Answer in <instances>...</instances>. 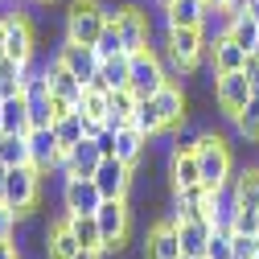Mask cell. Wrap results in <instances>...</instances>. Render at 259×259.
Masks as SVG:
<instances>
[{
	"label": "cell",
	"mask_w": 259,
	"mask_h": 259,
	"mask_svg": "<svg viewBox=\"0 0 259 259\" xmlns=\"http://www.w3.org/2000/svg\"><path fill=\"white\" fill-rule=\"evenodd\" d=\"M160 5H173V0H160Z\"/></svg>",
	"instance_id": "48"
},
{
	"label": "cell",
	"mask_w": 259,
	"mask_h": 259,
	"mask_svg": "<svg viewBox=\"0 0 259 259\" xmlns=\"http://www.w3.org/2000/svg\"><path fill=\"white\" fill-rule=\"evenodd\" d=\"M156 107H160V115H165V123L169 127H177V123H185V107H189V99H185V91L177 87V82H165L156 95Z\"/></svg>",
	"instance_id": "20"
},
{
	"label": "cell",
	"mask_w": 259,
	"mask_h": 259,
	"mask_svg": "<svg viewBox=\"0 0 259 259\" xmlns=\"http://www.w3.org/2000/svg\"><path fill=\"white\" fill-rule=\"evenodd\" d=\"M247 50L231 37V33H218L214 41H210V70L214 74H226V70H243L247 66Z\"/></svg>",
	"instance_id": "17"
},
{
	"label": "cell",
	"mask_w": 259,
	"mask_h": 259,
	"mask_svg": "<svg viewBox=\"0 0 259 259\" xmlns=\"http://www.w3.org/2000/svg\"><path fill=\"white\" fill-rule=\"evenodd\" d=\"M33 50H37V37H33L29 17L25 13H9L5 17V58L29 66V62H33Z\"/></svg>",
	"instance_id": "8"
},
{
	"label": "cell",
	"mask_w": 259,
	"mask_h": 259,
	"mask_svg": "<svg viewBox=\"0 0 259 259\" xmlns=\"http://www.w3.org/2000/svg\"><path fill=\"white\" fill-rule=\"evenodd\" d=\"M62 206H66V214H95L103 206V193L95 185V177H66V185H62Z\"/></svg>",
	"instance_id": "12"
},
{
	"label": "cell",
	"mask_w": 259,
	"mask_h": 259,
	"mask_svg": "<svg viewBox=\"0 0 259 259\" xmlns=\"http://www.w3.org/2000/svg\"><path fill=\"white\" fill-rule=\"evenodd\" d=\"M25 74H29V66H21V62H13V58H0V95H21L25 91Z\"/></svg>",
	"instance_id": "30"
},
{
	"label": "cell",
	"mask_w": 259,
	"mask_h": 259,
	"mask_svg": "<svg viewBox=\"0 0 259 259\" xmlns=\"http://www.w3.org/2000/svg\"><path fill=\"white\" fill-rule=\"evenodd\" d=\"M115 29H119V37H123V50L127 54H140L148 50V37H152V29H148V17L132 5H123L115 9Z\"/></svg>",
	"instance_id": "13"
},
{
	"label": "cell",
	"mask_w": 259,
	"mask_h": 259,
	"mask_svg": "<svg viewBox=\"0 0 259 259\" xmlns=\"http://www.w3.org/2000/svg\"><path fill=\"white\" fill-rule=\"evenodd\" d=\"M235 132H239L243 140H259V95H251L247 107L235 115Z\"/></svg>",
	"instance_id": "33"
},
{
	"label": "cell",
	"mask_w": 259,
	"mask_h": 259,
	"mask_svg": "<svg viewBox=\"0 0 259 259\" xmlns=\"http://www.w3.org/2000/svg\"><path fill=\"white\" fill-rule=\"evenodd\" d=\"M144 144H148V136L140 132V127H132V123L115 132V156L123 160V165H132V169L140 165V156H144Z\"/></svg>",
	"instance_id": "22"
},
{
	"label": "cell",
	"mask_w": 259,
	"mask_h": 259,
	"mask_svg": "<svg viewBox=\"0 0 259 259\" xmlns=\"http://www.w3.org/2000/svg\"><path fill=\"white\" fill-rule=\"evenodd\" d=\"M58 62L62 66H70L82 82H95L99 78V66H103V58L95 54V46H78V41H66L58 50Z\"/></svg>",
	"instance_id": "16"
},
{
	"label": "cell",
	"mask_w": 259,
	"mask_h": 259,
	"mask_svg": "<svg viewBox=\"0 0 259 259\" xmlns=\"http://www.w3.org/2000/svg\"><path fill=\"white\" fill-rule=\"evenodd\" d=\"M165 82H173L169 78V70H165V62H160L152 50H140V54H132V78H127V87H132L140 99L144 95H156Z\"/></svg>",
	"instance_id": "6"
},
{
	"label": "cell",
	"mask_w": 259,
	"mask_h": 259,
	"mask_svg": "<svg viewBox=\"0 0 259 259\" xmlns=\"http://www.w3.org/2000/svg\"><path fill=\"white\" fill-rule=\"evenodd\" d=\"M226 5H231V0H210V9H226Z\"/></svg>",
	"instance_id": "45"
},
{
	"label": "cell",
	"mask_w": 259,
	"mask_h": 259,
	"mask_svg": "<svg viewBox=\"0 0 259 259\" xmlns=\"http://www.w3.org/2000/svg\"><path fill=\"white\" fill-rule=\"evenodd\" d=\"M206 17H210V0H173V5H165L169 29H202Z\"/></svg>",
	"instance_id": "18"
},
{
	"label": "cell",
	"mask_w": 259,
	"mask_h": 259,
	"mask_svg": "<svg viewBox=\"0 0 259 259\" xmlns=\"http://www.w3.org/2000/svg\"><path fill=\"white\" fill-rule=\"evenodd\" d=\"M127 78H132V54H115V58H103L99 66V82L107 91H123Z\"/></svg>",
	"instance_id": "25"
},
{
	"label": "cell",
	"mask_w": 259,
	"mask_h": 259,
	"mask_svg": "<svg viewBox=\"0 0 259 259\" xmlns=\"http://www.w3.org/2000/svg\"><path fill=\"white\" fill-rule=\"evenodd\" d=\"M46 5H50V0H46Z\"/></svg>",
	"instance_id": "50"
},
{
	"label": "cell",
	"mask_w": 259,
	"mask_h": 259,
	"mask_svg": "<svg viewBox=\"0 0 259 259\" xmlns=\"http://www.w3.org/2000/svg\"><path fill=\"white\" fill-rule=\"evenodd\" d=\"M111 21H115V9L99 5V0H70V9H66V41L95 46Z\"/></svg>",
	"instance_id": "1"
},
{
	"label": "cell",
	"mask_w": 259,
	"mask_h": 259,
	"mask_svg": "<svg viewBox=\"0 0 259 259\" xmlns=\"http://www.w3.org/2000/svg\"><path fill=\"white\" fill-rule=\"evenodd\" d=\"M206 259H235V243H231V231H218V226H214Z\"/></svg>",
	"instance_id": "37"
},
{
	"label": "cell",
	"mask_w": 259,
	"mask_h": 259,
	"mask_svg": "<svg viewBox=\"0 0 259 259\" xmlns=\"http://www.w3.org/2000/svg\"><path fill=\"white\" fill-rule=\"evenodd\" d=\"M99 160H103V152H99V144H95L91 136H82L74 148H66V156H62V173L66 177H95V169H99Z\"/></svg>",
	"instance_id": "15"
},
{
	"label": "cell",
	"mask_w": 259,
	"mask_h": 259,
	"mask_svg": "<svg viewBox=\"0 0 259 259\" xmlns=\"http://www.w3.org/2000/svg\"><path fill=\"white\" fill-rule=\"evenodd\" d=\"M169 177H173V189H185V185H202V165H198V152H173Z\"/></svg>",
	"instance_id": "24"
},
{
	"label": "cell",
	"mask_w": 259,
	"mask_h": 259,
	"mask_svg": "<svg viewBox=\"0 0 259 259\" xmlns=\"http://www.w3.org/2000/svg\"><path fill=\"white\" fill-rule=\"evenodd\" d=\"M144 259H181V239H177V218L156 222L144 235Z\"/></svg>",
	"instance_id": "14"
},
{
	"label": "cell",
	"mask_w": 259,
	"mask_h": 259,
	"mask_svg": "<svg viewBox=\"0 0 259 259\" xmlns=\"http://www.w3.org/2000/svg\"><path fill=\"white\" fill-rule=\"evenodd\" d=\"M235 189H239V206H259V169H243L235 177Z\"/></svg>",
	"instance_id": "34"
},
{
	"label": "cell",
	"mask_w": 259,
	"mask_h": 259,
	"mask_svg": "<svg viewBox=\"0 0 259 259\" xmlns=\"http://www.w3.org/2000/svg\"><path fill=\"white\" fill-rule=\"evenodd\" d=\"M198 144H202V132L193 127L189 119L185 123H177V136H173V152H198Z\"/></svg>",
	"instance_id": "36"
},
{
	"label": "cell",
	"mask_w": 259,
	"mask_h": 259,
	"mask_svg": "<svg viewBox=\"0 0 259 259\" xmlns=\"http://www.w3.org/2000/svg\"><path fill=\"white\" fill-rule=\"evenodd\" d=\"M13 235H17V210L0 202V239H13Z\"/></svg>",
	"instance_id": "39"
},
{
	"label": "cell",
	"mask_w": 259,
	"mask_h": 259,
	"mask_svg": "<svg viewBox=\"0 0 259 259\" xmlns=\"http://www.w3.org/2000/svg\"><path fill=\"white\" fill-rule=\"evenodd\" d=\"M74 259H103V251H91V247H82V251H78Z\"/></svg>",
	"instance_id": "43"
},
{
	"label": "cell",
	"mask_w": 259,
	"mask_h": 259,
	"mask_svg": "<svg viewBox=\"0 0 259 259\" xmlns=\"http://www.w3.org/2000/svg\"><path fill=\"white\" fill-rule=\"evenodd\" d=\"M70 218V231H74V239L82 243V247H91V251H107L103 247V235H99V222H95V214H66Z\"/></svg>",
	"instance_id": "29"
},
{
	"label": "cell",
	"mask_w": 259,
	"mask_h": 259,
	"mask_svg": "<svg viewBox=\"0 0 259 259\" xmlns=\"http://www.w3.org/2000/svg\"><path fill=\"white\" fill-rule=\"evenodd\" d=\"M95 54H99V58H115V54H127L123 50V37H119V29H115V21L103 29V33H99V41H95Z\"/></svg>",
	"instance_id": "35"
},
{
	"label": "cell",
	"mask_w": 259,
	"mask_h": 259,
	"mask_svg": "<svg viewBox=\"0 0 259 259\" xmlns=\"http://www.w3.org/2000/svg\"><path fill=\"white\" fill-rule=\"evenodd\" d=\"M226 33H231V37L251 54V50H255V41H259V21H255L251 13H243V17H235L231 25H226Z\"/></svg>",
	"instance_id": "32"
},
{
	"label": "cell",
	"mask_w": 259,
	"mask_h": 259,
	"mask_svg": "<svg viewBox=\"0 0 259 259\" xmlns=\"http://www.w3.org/2000/svg\"><path fill=\"white\" fill-rule=\"evenodd\" d=\"M243 70H247V78H251V91L259 95V58H255V54L247 58V66H243Z\"/></svg>",
	"instance_id": "41"
},
{
	"label": "cell",
	"mask_w": 259,
	"mask_h": 259,
	"mask_svg": "<svg viewBox=\"0 0 259 259\" xmlns=\"http://www.w3.org/2000/svg\"><path fill=\"white\" fill-rule=\"evenodd\" d=\"M54 132H58V140H62V148H74L82 136H87V115L74 107V111H62L58 119H54Z\"/></svg>",
	"instance_id": "28"
},
{
	"label": "cell",
	"mask_w": 259,
	"mask_h": 259,
	"mask_svg": "<svg viewBox=\"0 0 259 259\" xmlns=\"http://www.w3.org/2000/svg\"><path fill=\"white\" fill-rule=\"evenodd\" d=\"M247 13H251V17L259 21V0H251V9H247Z\"/></svg>",
	"instance_id": "44"
},
{
	"label": "cell",
	"mask_w": 259,
	"mask_h": 259,
	"mask_svg": "<svg viewBox=\"0 0 259 259\" xmlns=\"http://www.w3.org/2000/svg\"><path fill=\"white\" fill-rule=\"evenodd\" d=\"M62 156H66V148H62L54 123L50 127H29V165H37L41 173H50V169L62 165Z\"/></svg>",
	"instance_id": "9"
},
{
	"label": "cell",
	"mask_w": 259,
	"mask_h": 259,
	"mask_svg": "<svg viewBox=\"0 0 259 259\" xmlns=\"http://www.w3.org/2000/svg\"><path fill=\"white\" fill-rule=\"evenodd\" d=\"M165 50H169V58L177 62V66L189 74L193 66H198V58L210 54V37H206V29H169Z\"/></svg>",
	"instance_id": "5"
},
{
	"label": "cell",
	"mask_w": 259,
	"mask_h": 259,
	"mask_svg": "<svg viewBox=\"0 0 259 259\" xmlns=\"http://www.w3.org/2000/svg\"><path fill=\"white\" fill-rule=\"evenodd\" d=\"M181 259H193V255H181Z\"/></svg>",
	"instance_id": "49"
},
{
	"label": "cell",
	"mask_w": 259,
	"mask_h": 259,
	"mask_svg": "<svg viewBox=\"0 0 259 259\" xmlns=\"http://www.w3.org/2000/svg\"><path fill=\"white\" fill-rule=\"evenodd\" d=\"M235 214H239V189L235 181H226L222 189L210 193V218L218 231H235Z\"/></svg>",
	"instance_id": "19"
},
{
	"label": "cell",
	"mask_w": 259,
	"mask_h": 259,
	"mask_svg": "<svg viewBox=\"0 0 259 259\" xmlns=\"http://www.w3.org/2000/svg\"><path fill=\"white\" fill-rule=\"evenodd\" d=\"M5 181H9V165L0 160V202H5Z\"/></svg>",
	"instance_id": "42"
},
{
	"label": "cell",
	"mask_w": 259,
	"mask_h": 259,
	"mask_svg": "<svg viewBox=\"0 0 259 259\" xmlns=\"http://www.w3.org/2000/svg\"><path fill=\"white\" fill-rule=\"evenodd\" d=\"M29 127H33V119H29V99L25 95H9L5 99V115H0V132L17 136V132H29Z\"/></svg>",
	"instance_id": "23"
},
{
	"label": "cell",
	"mask_w": 259,
	"mask_h": 259,
	"mask_svg": "<svg viewBox=\"0 0 259 259\" xmlns=\"http://www.w3.org/2000/svg\"><path fill=\"white\" fill-rule=\"evenodd\" d=\"M0 160L5 165H29V132H17V136H0Z\"/></svg>",
	"instance_id": "31"
},
{
	"label": "cell",
	"mask_w": 259,
	"mask_h": 259,
	"mask_svg": "<svg viewBox=\"0 0 259 259\" xmlns=\"http://www.w3.org/2000/svg\"><path fill=\"white\" fill-rule=\"evenodd\" d=\"M136 169L132 165H123L119 156H103L99 160V169H95V185H99L103 198H127V189H132V177Z\"/></svg>",
	"instance_id": "11"
},
{
	"label": "cell",
	"mask_w": 259,
	"mask_h": 259,
	"mask_svg": "<svg viewBox=\"0 0 259 259\" xmlns=\"http://www.w3.org/2000/svg\"><path fill=\"white\" fill-rule=\"evenodd\" d=\"M0 259H25L21 247H17V235L13 239H0Z\"/></svg>",
	"instance_id": "40"
},
{
	"label": "cell",
	"mask_w": 259,
	"mask_h": 259,
	"mask_svg": "<svg viewBox=\"0 0 259 259\" xmlns=\"http://www.w3.org/2000/svg\"><path fill=\"white\" fill-rule=\"evenodd\" d=\"M251 54H255V58H259V41H255V50H251Z\"/></svg>",
	"instance_id": "47"
},
{
	"label": "cell",
	"mask_w": 259,
	"mask_h": 259,
	"mask_svg": "<svg viewBox=\"0 0 259 259\" xmlns=\"http://www.w3.org/2000/svg\"><path fill=\"white\" fill-rule=\"evenodd\" d=\"M210 235H214V218H210V214L177 218V239H181V255L206 259V251H210Z\"/></svg>",
	"instance_id": "10"
},
{
	"label": "cell",
	"mask_w": 259,
	"mask_h": 259,
	"mask_svg": "<svg viewBox=\"0 0 259 259\" xmlns=\"http://www.w3.org/2000/svg\"><path fill=\"white\" fill-rule=\"evenodd\" d=\"M41 193V169L37 165H9V181H5V206L17 210V218L33 214Z\"/></svg>",
	"instance_id": "3"
},
{
	"label": "cell",
	"mask_w": 259,
	"mask_h": 259,
	"mask_svg": "<svg viewBox=\"0 0 259 259\" xmlns=\"http://www.w3.org/2000/svg\"><path fill=\"white\" fill-rule=\"evenodd\" d=\"M78 251H82V243H78L74 231H70V218L58 222V226H50V235H46V255H50V259H74Z\"/></svg>",
	"instance_id": "21"
},
{
	"label": "cell",
	"mask_w": 259,
	"mask_h": 259,
	"mask_svg": "<svg viewBox=\"0 0 259 259\" xmlns=\"http://www.w3.org/2000/svg\"><path fill=\"white\" fill-rule=\"evenodd\" d=\"M231 243H235V259H259V235L231 231Z\"/></svg>",
	"instance_id": "38"
},
{
	"label": "cell",
	"mask_w": 259,
	"mask_h": 259,
	"mask_svg": "<svg viewBox=\"0 0 259 259\" xmlns=\"http://www.w3.org/2000/svg\"><path fill=\"white\" fill-rule=\"evenodd\" d=\"M132 127H140L144 136H156V132H165V115H160V107H156V99L152 95H144V99H136V111H132Z\"/></svg>",
	"instance_id": "26"
},
{
	"label": "cell",
	"mask_w": 259,
	"mask_h": 259,
	"mask_svg": "<svg viewBox=\"0 0 259 259\" xmlns=\"http://www.w3.org/2000/svg\"><path fill=\"white\" fill-rule=\"evenodd\" d=\"M0 115H5V95H0Z\"/></svg>",
	"instance_id": "46"
},
{
	"label": "cell",
	"mask_w": 259,
	"mask_h": 259,
	"mask_svg": "<svg viewBox=\"0 0 259 259\" xmlns=\"http://www.w3.org/2000/svg\"><path fill=\"white\" fill-rule=\"evenodd\" d=\"M78 111L82 115H91V119H103L107 111H111V91L95 78V82H87V91H82V99H78Z\"/></svg>",
	"instance_id": "27"
},
{
	"label": "cell",
	"mask_w": 259,
	"mask_h": 259,
	"mask_svg": "<svg viewBox=\"0 0 259 259\" xmlns=\"http://www.w3.org/2000/svg\"><path fill=\"white\" fill-rule=\"evenodd\" d=\"M95 222H99V235L107 251H119L127 239V226H132V210H127V198H103V206L95 210Z\"/></svg>",
	"instance_id": "4"
},
{
	"label": "cell",
	"mask_w": 259,
	"mask_h": 259,
	"mask_svg": "<svg viewBox=\"0 0 259 259\" xmlns=\"http://www.w3.org/2000/svg\"><path fill=\"white\" fill-rule=\"evenodd\" d=\"M251 95H255V91H251L247 70H226V74H214V99H218V107L231 115V119L247 107Z\"/></svg>",
	"instance_id": "7"
},
{
	"label": "cell",
	"mask_w": 259,
	"mask_h": 259,
	"mask_svg": "<svg viewBox=\"0 0 259 259\" xmlns=\"http://www.w3.org/2000/svg\"><path fill=\"white\" fill-rule=\"evenodd\" d=\"M198 165H202V185L214 193L222 189L226 181H235V165H231V148L218 132H202V144H198Z\"/></svg>",
	"instance_id": "2"
}]
</instances>
